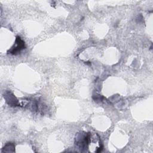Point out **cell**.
I'll use <instances>...</instances> for the list:
<instances>
[{
  "label": "cell",
  "mask_w": 153,
  "mask_h": 153,
  "mask_svg": "<svg viewBox=\"0 0 153 153\" xmlns=\"http://www.w3.org/2000/svg\"><path fill=\"white\" fill-rule=\"evenodd\" d=\"M76 147L81 152H93L94 149L96 152L102 150V145L100 139L97 133L91 132L79 131L76 134L75 139Z\"/></svg>",
  "instance_id": "cell-1"
},
{
  "label": "cell",
  "mask_w": 153,
  "mask_h": 153,
  "mask_svg": "<svg viewBox=\"0 0 153 153\" xmlns=\"http://www.w3.org/2000/svg\"><path fill=\"white\" fill-rule=\"evenodd\" d=\"M26 48L25 42L19 36H16L15 43L13 47L8 51V53L13 55H17L20 54V52Z\"/></svg>",
  "instance_id": "cell-2"
},
{
  "label": "cell",
  "mask_w": 153,
  "mask_h": 153,
  "mask_svg": "<svg viewBox=\"0 0 153 153\" xmlns=\"http://www.w3.org/2000/svg\"><path fill=\"white\" fill-rule=\"evenodd\" d=\"M4 98H5L7 103L10 106H18V100L16 97L10 92H7L4 94Z\"/></svg>",
  "instance_id": "cell-3"
},
{
  "label": "cell",
  "mask_w": 153,
  "mask_h": 153,
  "mask_svg": "<svg viewBox=\"0 0 153 153\" xmlns=\"http://www.w3.org/2000/svg\"><path fill=\"white\" fill-rule=\"evenodd\" d=\"M14 145L13 143H7L2 149V152H14Z\"/></svg>",
  "instance_id": "cell-4"
}]
</instances>
